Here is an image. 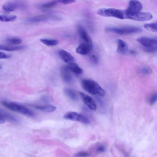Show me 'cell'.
Instances as JSON below:
<instances>
[{
  "mask_svg": "<svg viewBox=\"0 0 157 157\" xmlns=\"http://www.w3.org/2000/svg\"><path fill=\"white\" fill-rule=\"evenodd\" d=\"M81 83L83 89L90 94L100 96H103L105 94L104 90L94 80L84 79L82 80Z\"/></svg>",
  "mask_w": 157,
  "mask_h": 157,
  "instance_id": "1",
  "label": "cell"
},
{
  "mask_svg": "<svg viewBox=\"0 0 157 157\" xmlns=\"http://www.w3.org/2000/svg\"><path fill=\"white\" fill-rule=\"evenodd\" d=\"M3 105L10 110L21 113L25 116L32 117L34 113L26 107L17 102L4 101L2 102Z\"/></svg>",
  "mask_w": 157,
  "mask_h": 157,
  "instance_id": "2",
  "label": "cell"
},
{
  "mask_svg": "<svg viewBox=\"0 0 157 157\" xmlns=\"http://www.w3.org/2000/svg\"><path fill=\"white\" fill-rule=\"evenodd\" d=\"M107 32L117 34L124 35L139 33L142 29L138 27L133 26H128L123 27H109L106 28Z\"/></svg>",
  "mask_w": 157,
  "mask_h": 157,
  "instance_id": "3",
  "label": "cell"
},
{
  "mask_svg": "<svg viewBox=\"0 0 157 157\" xmlns=\"http://www.w3.org/2000/svg\"><path fill=\"white\" fill-rule=\"evenodd\" d=\"M97 13L104 17H113L121 19H125L124 10L112 8H102L98 9Z\"/></svg>",
  "mask_w": 157,
  "mask_h": 157,
  "instance_id": "4",
  "label": "cell"
},
{
  "mask_svg": "<svg viewBox=\"0 0 157 157\" xmlns=\"http://www.w3.org/2000/svg\"><path fill=\"white\" fill-rule=\"evenodd\" d=\"M63 117L66 119L78 121L85 124H89L90 122L89 119L86 116L74 112L68 113L64 116Z\"/></svg>",
  "mask_w": 157,
  "mask_h": 157,
  "instance_id": "5",
  "label": "cell"
},
{
  "mask_svg": "<svg viewBox=\"0 0 157 157\" xmlns=\"http://www.w3.org/2000/svg\"><path fill=\"white\" fill-rule=\"evenodd\" d=\"M142 7V5L139 1L137 0L130 1L128 8L124 10L125 16L140 12Z\"/></svg>",
  "mask_w": 157,
  "mask_h": 157,
  "instance_id": "6",
  "label": "cell"
},
{
  "mask_svg": "<svg viewBox=\"0 0 157 157\" xmlns=\"http://www.w3.org/2000/svg\"><path fill=\"white\" fill-rule=\"evenodd\" d=\"M152 15L149 13L139 12L125 16V19H129L137 21H147L152 18Z\"/></svg>",
  "mask_w": 157,
  "mask_h": 157,
  "instance_id": "7",
  "label": "cell"
},
{
  "mask_svg": "<svg viewBox=\"0 0 157 157\" xmlns=\"http://www.w3.org/2000/svg\"><path fill=\"white\" fill-rule=\"evenodd\" d=\"M23 3L18 2H8L5 3L2 6L3 9L7 12H12L17 9H23L25 7Z\"/></svg>",
  "mask_w": 157,
  "mask_h": 157,
  "instance_id": "8",
  "label": "cell"
},
{
  "mask_svg": "<svg viewBox=\"0 0 157 157\" xmlns=\"http://www.w3.org/2000/svg\"><path fill=\"white\" fill-rule=\"evenodd\" d=\"M79 94L84 103L90 109L94 111L96 109V104L92 98L81 92H79Z\"/></svg>",
  "mask_w": 157,
  "mask_h": 157,
  "instance_id": "9",
  "label": "cell"
},
{
  "mask_svg": "<svg viewBox=\"0 0 157 157\" xmlns=\"http://www.w3.org/2000/svg\"><path fill=\"white\" fill-rule=\"evenodd\" d=\"M137 41L144 48L150 47L157 45V40L154 38L141 37L138 38Z\"/></svg>",
  "mask_w": 157,
  "mask_h": 157,
  "instance_id": "10",
  "label": "cell"
},
{
  "mask_svg": "<svg viewBox=\"0 0 157 157\" xmlns=\"http://www.w3.org/2000/svg\"><path fill=\"white\" fill-rule=\"evenodd\" d=\"M78 31L80 37L84 42V43L92 47V40L86 30L82 27L79 26Z\"/></svg>",
  "mask_w": 157,
  "mask_h": 157,
  "instance_id": "11",
  "label": "cell"
},
{
  "mask_svg": "<svg viewBox=\"0 0 157 157\" xmlns=\"http://www.w3.org/2000/svg\"><path fill=\"white\" fill-rule=\"evenodd\" d=\"M58 54L60 58L67 63H73L75 62V59L72 56L65 50H60L58 51Z\"/></svg>",
  "mask_w": 157,
  "mask_h": 157,
  "instance_id": "12",
  "label": "cell"
},
{
  "mask_svg": "<svg viewBox=\"0 0 157 157\" xmlns=\"http://www.w3.org/2000/svg\"><path fill=\"white\" fill-rule=\"evenodd\" d=\"M60 72L62 78L64 82L67 83H70L72 82V77L67 66L62 67Z\"/></svg>",
  "mask_w": 157,
  "mask_h": 157,
  "instance_id": "13",
  "label": "cell"
},
{
  "mask_svg": "<svg viewBox=\"0 0 157 157\" xmlns=\"http://www.w3.org/2000/svg\"><path fill=\"white\" fill-rule=\"evenodd\" d=\"M0 118L12 123H17L18 122V119L14 116L0 109Z\"/></svg>",
  "mask_w": 157,
  "mask_h": 157,
  "instance_id": "14",
  "label": "cell"
},
{
  "mask_svg": "<svg viewBox=\"0 0 157 157\" xmlns=\"http://www.w3.org/2000/svg\"><path fill=\"white\" fill-rule=\"evenodd\" d=\"M92 47L89 45L82 43L80 44L76 49V52L81 55H86L91 50Z\"/></svg>",
  "mask_w": 157,
  "mask_h": 157,
  "instance_id": "15",
  "label": "cell"
},
{
  "mask_svg": "<svg viewBox=\"0 0 157 157\" xmlns=\"http://www.w3.org/2000/svg\"><path fill=\"white\" fill-rule=\"evenodd\" d=\"M50 17L49 15H42L29 18L25 21L26 22L35 23L41 22L47 20Z\"/></svg>",
  "mask_w": 157,
  "mask_h": 157,
  "instance_id": "16",
  "label": "cell"
},
{
  "mask_svg": "<svg viewBox=\"0 0 157 157\" xmlns=\"http://www.w3.org/2000/svg\"><path fill=\"white\" fill-rule=\"evenodd\" d=\"M32 106L34 108L42 111L51 112L55 111L56 107L50 105H32Z\"/></svg>",
  "mask_w": 157,
  "mask_h": 157,
  "instance_id": "17",
  "label": "cell"
},
{
  "mask_svg": "<svg viewBox=\"0 0 157 157\" xmlns=\"http://www.w3.org/2000/svg\"><path fill=\"white\" fill-rule=\"evenodd\" d=\"M128 49V46L125 42L121 39L117 40V51L118 52L124 54L127 52Z\"/></svg>",
  "mask_w": 157,
  "mask_h": 157,
  "instance_id": "18",
  "label": "cell"
},
{
  "mask_svg": "<svg viewBox=\"0 0 157 157\" xmlns=\"http://www.w3.org/2000/svg\"><path fill=\"white\" fill-rule=\"evenodd\" d=\"M67 67L69 70L76 75H80L83 73L82 68L75 63L68 64Z\"/></svg>",
  "mask_w": 157,
  "mask_h": 157,
  "instance_id": "19",
  "label": "cell"
},
{
  "mask_svg": "<svg viewBox=\"0 0 157 157\" xmlns=\"http://www.w3.org/2000/svg\"><path fill=\"white\" fill-rule=\"evenodd\" d=\"M24 48V47L22 46H12L0 44V50L12 51L21 50Z\"/></svg>",
  "mask_w": 157,
  "mask_h": 157,
  "instance_id": "20",
  "label": "cell"
},
{
  "mask_svg": "<svg viewBox=\"0 0 157 157\" xmlns=\"http://www.w3.org/2000/svg\"><path fill=\"white\" fill-rule=\"evenodd\" d=\"M64 92L65 94L72 100L76 101L78 99L76 93L72 89L68 88H65L64 89Z\"/></svg>",
  "mask_w": 157,
  "mask_h": 157,
  "instance_id": "21",
  "label": "cell"
},
{
  "mask_svg": "<svg viewBox=\"0 0 157 157\" xmlns=\"http://www.w3.org/2000/svg\"><path fill=\"white\" fill-rule=\"evenodd\" d=\"M41 42L48 46H54L58 44L59 41L56 39H49L46 38H41L40 39Z\"/></svg>",
  "mask_w": 157,
  "mask_h": 157,
  "instance_id": "22",
  "label": "cell"
},
{
  "mask_svg": "<svg viewBox=\"0 0 157 157\" xmlns=\"http://www.w3.org/2000/svg\"><path fill=\"white\" fill-rule=\"evenodd\" d=\"M58 3V0L52 1L39 5L38 8L43 10L49 9L54 7Z\"/></svg>",
  "mask_w": 157,
  "mask_h": 157,
  "instance_id": "23",
  "label": "cell"
},
{
  "mask_svg": "<svg viewBox=\"0 0 157 157\" xmlns=\"http://www.w3.org/2000/svg\"><path fill=\"white\" fill-rule=\"evenodd\" d=\"M17 17V16L15 15H0V20L3 21H15Z\"/></svg>",
  "mask_w": 157,
  "mask_h": 157,
  "instance_id": "24",
  "label": "cell"
},
{
  "mask_svg": "<svg viewBox=\"0 0 157 157\" xmlns=\"http://www.w3.org/2000/svg\"><path fill=\"white\" fill-rule=\"evenodd\" d=\"M144 26L148 30L153 32H157L156 22L145 24L144 25Z\"/></svg>",
  "mask_w": 157,
  "mask_h": 157,
  "instance_id": "25",
  "label": "cell"
},
{
  "mask_svg": "<svg viewBox=\"0 0 157 157\" xmlns=\"http://www.w3.org/2000/svg\"><path fill=\"white\" fill-rule=\"evenodd\" d=\"M6 42L10 44H20L22 42L21 39L16 37H10L6 39Z\"/></svg>",
  "mask_w": 157,
  "mask_h": 157,
  "instance_id": "26",
  "label": "cell"
},
{
  "mask_svg": "<svg viewBox=\"0 0 157 157\" xmlns=\"http://www.w3.org/2000/svg\"><path fill=\"white\" fill-rule=\"evenodd\" d=\"M141 72L144 75H148L151 74L152 72L151 69L147 66L143 67L140 69Z\"/></svg>",
  "mask_w": 157,
  "mask_h": 157,
  "instance_id": "27",
  "label": "cell"
},
{
  "mask_svg": "<svg viewBox=\"0 0 157 157\" xmlns=\"http://www.w3.org/2000/svg\"><path fill=\"white\" fill-rule=\"evenodd\" d=\"M157 93H154L151 96L149 99V103L150 105H152L154 104L157 100Z\"/></svg>",
  "mask_w": 157,
  "mask_h": 157,
  "instance_id": "28",
  "label": "cell"
},
{
  "mask_svg": "<svg viewBox=\"0 0 157 157\" xmlns=\"http://www.w3.org/2000/svg\"><path fill=\"white\" fill-rule=\"evenodd\" d=\"M144 50L145 51L148 52H154L156 51L157 45L150 47L144 48Z\"/></svg>",
  "mask_w": 157,
  "mask_h": 157,
  "instance_id": "29",
  "label": "cell"
},
{
  "mask_svg": "<svg viewBox=\"0 0 157 157\" xmlns=\"http://www.w3.org/2000/svg\"><path fill=\"white\" fill-rule=\"evenodd\" d=\"M96 150L97 153H100L104 152L105 151V148L102 145L100 144L97 147Z\"/></svg>",
  "mask_w": 157,
  "mask_h": 157,
  "instance_id": "30",
  "label": "cell"
},
{
  "mask_svg": "<svg viewBox=\"0 0 157 157\" xmlns=\"http://www.w3.org/2000/svg\"><path fill=\"white\" fill-rule=\"evenodd\" d=\"M89 155V153L86 151L80 152L75 155L77 157H86Z\"/></svg>",
  "mask_w": 157,
  "mask_h": 157,
  "instance_id": "31",
  "label": "cell"
},
{
  "mask_svg": "<svg viewBox=\"0 0 157 157\" xmlns=\"http://www.w3.org/2000/svg\"><path fill=\"white\" fill-rule=\"evenodd\" d=\"M58 3H61L63 4H68L72 3L75 1L74 0H58Z\"/></svg>",
  "mask_w": 157,
  "mask_h": 157,
  "instance_id": "32",
  "label": "cell"
},
{
  "mask_svg": "<svg viewBox=\"0 0 157 157\" xmlns=\"http://www.w3.org/2000/svg\"><path fill=\"white\" fill-rule=\"evenodd\" d=\"M90 59L91 61L94 63L97 64L98 62V57L94 55H93L90 56Z\"/></svg>",
  "mask_w": 157,
  "mask_h": 157,
  "instance_id": "33",
  "label": "cell"
},
{
  "mask_svg": "<svg viewBox=\"0 0 157 157\" xmlns=\"http://www.w3.org/2000/svg\"><path fill=\"white\" fill-rule=\"evenodd\" d=\"M10 56L0 52V59H8L10 58Z\"/></svg>",
  "mask_w": 157,
  "mask_h": 157,
  "instance_id": "34",
  "label": "cell"
},
{
  "mask_svg": "<svg viewBox=\"0 0 157 157\" xmlns=\"http://www.w3.org/2000/svg\"><path fill=\"white\" fill-rule=\"evenodd\" d=\"M4 122V120L0 118V124H3Z\"/></svg>",
  "mask_w": 157,
  "mask_h": 157,
  "instance_id": "35",
  "label": "cell"
},
{
  "mask_svg": "<svg viewBox=\"0 0 157 157\" xmlns=\"http://www.w3.org/2000/svg\"><path fill=\"white\" fill-rule=\"evenodd\" d=\"M1 68V66H0V69Z\"/></svg>",
  "mask_w": 157,
  "mask_h": 157,
  "instance_id": "36",
  "label": "cell"
}]
</instances>
